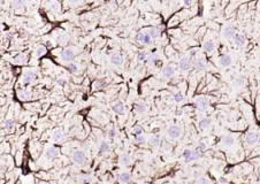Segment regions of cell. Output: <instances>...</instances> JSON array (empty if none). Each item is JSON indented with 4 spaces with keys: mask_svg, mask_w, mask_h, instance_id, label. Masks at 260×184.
Wrapping results in <instances>:
<instances>
[{
    "mask_svg": "<svg viewBox=\"0 0 260 184\" xmlns=\"http://www.w3.org/2000/svg\"><path fill=\"white\" fill-rule=\"evenodd\" d=\"M200 153L197 150H184L183 151V159L185 162H192V161H196L198 158H199Z\"/></svg>",
    "mask_w": 260,
    "mask_h": 184,
    "instance_id": "obj_1",
    "label": "cell"
},
{
    "mask_svg": "<svg viewBox=\"0 0 260 184\" xmlns=\"http://www.w3.org/2000/svg\"><path fill=\"white\" fill-rule=\"evenodd\" d=\"M72 159H73L74 162H76L77 165H83L86 161V154L82 150H76V151H74Z\"/></svg>",
    "mask_w": 260,
    "mask_h": 184,
    "instance_id": "obj_2",
    "label": "cell"
},
{
    "mask_svg": "<svg viewBox=\"0 0 260 184\" xmlns=\"http://www.w3.org/2000/svg\"><path fill=\"white\" fill-rule=\"evenodd\" d=\"M192 66H193V62H192L191 58H189V56H183V58H181L180 61H178L180 69H181V70H184V71L189 70Z\"/></svg>",
    "mask_w": 260,
    "mask_h": 184,
    "instance_id": "obj_3",
    "label": "cell"
},
{
    "mask_svg": "<svg viewBox=\"0 0 260 184\" xmlns=\"http://www.w3.org/2000/svg\"><path fill=\"white\" fill-rule=\"evenodd\" d=\"M259 141V135L256 132V131H250L246 133V136H245V143L248 144V145H256L257 143Z\"/></svg>",
    "mask_w": 260,
    "mask_h": 184,
    "instance_id": "obj_4",
    "label": "cell"
},
{
    "mask_svg": "<svg viewBox=\"0 0 260 184\" xmlns=\"http://www.w3.org/2000/svg\"><path fill=\"white\" fill-rule=\"evenodd\" d=\"M235 35H236L235 28H234L232 25H226V27L222 29V36H223V38H226V39L234 38Z\"/></svg>",
    "mask_w": 260,
    "mask_h": 184,
    "instance_id": "obj_5",
    "label": "cell"
},
{
    "mask_svg": "<svg viewBox=\"0 0 260 184\" xmlns=\"http://www.w3.org/2000/svg\"><path fill=\"white\" fill-rule=\"evenodd\" d=\"M136 40L139 42V43L143 44H150L152 40V37L148 35L147 32H138L136 35Z\"/></svg>",
    "mask_w": 260,
    "mask_h": 184,
    "instance_id": "obj_6",
    "label": "cell"
},
{
    "mask_svg": "<svg viewBox=\"0 0 260 184\" xmlns=\"http://www.w3.org/2000/svg\"><path fill=\"white\" fill-rule=\"evenodd\" d=\"M60 55H61V60H62V61H66V62H72L73 59L75 58L74 51L73 50H70V48L63 50Z\"/></svg>",
    "mask_w": 260,
    "mask_h": 184,
    "instance_id": "obj_7",
    "label": "cell"
},
{
    "mask_svg": "<svg viewBox=\"0 0 260 184\" xmlns=\"http://www.w3.org/2000/svg\"><path fill=\"white\" fill-rule=\"evenodd\" d=\"M195 102H196V106H197L200 110H206V109H207L208 100L206 97H197L196 100H195Z\"/></svg>",
    "mask_w": 260,
    "mask_h": 184,
    "instance_id": "obj_8",
    "label": "cell"
},
{
    "mask_svg": "<svg viewBox=\"0 0 260 184\" xmlns=\"http://www.w3.org/2000/svg\"><path fill=\"white\" fill-rule=\"evenodd\" d=\"M174 74H175V68L170 65L165 66V67L161 69V75H162V77H165V78H170V77H173Z\"/></svg>",
    "mask_w": 260,
    "mask_h": 184,
    "instance_id": "obj_9",
    "label": "cell"
},
{
    "mask_svg": "<svg viewBox=\"0 0 260 184\" xmlns=\"http://www.w3.org/2000/svg\"><path fill=\"white\" fill-rule=\"evenodd\" d=\"M168 136L170 138H178L181 136V128L178 126H172L168 129Z\"/></svg>",
    "mask_w": 260,
    "mask_h": 184,
    "instance_id": "obj_10",
    "label": "cell"
},
{
    "mask_svg": "<svg viewBox=\"0 0 260 184\" xmlns=\"http://www.w3.org/2000/svg\"><path fill=\"white\" fill-rule=\"evenodd\" d=\"M203 48H204V51L207 52V53L213 52V51L215 50V43H214V40H213V39L205 40V42L203 43Z\"/></svg>",
    "mask_w": 260,
    "mask_h": 184,
    "instance_id": "obj_11",
    "label": "cell"
},
{
    "mask_svg": "<svg viewBox=\"0 0 260 184\" xmlns=\"http://www.w3.org/2000/svg\"><path fill=\"white\" fill-rule=\"evenodd\" d=\"M219 61H220V65L222 66V67H229V66L232 63V58L229 54L221 55Z\"/></svg>",
    "mask_w": 260,
    "mask_h": 184,
    "instance_id": "obj_12",
    "label": "cell"
},
{
    "mask_svg": "<svg viewBox=\"0 0 260 184\" xmlns=\"http://www.w3.org/2000/svg\"><path fill=\"white\" fill-rule=\"evenodd\" d=\"M193 67L197 70H205L206 69V62H205V60L203 58H197L193 61Z\"/></svg>",
    "mask_w": 260,
    "mask_h": 184,
    "instance_id": "obj_13",
    "label": "cell"
},
{
    "mask_svg": "<svg viewBox=\"0 0 260 184\" xmlns=\"http://www.w3.org/2000/svg\"><path fill=\"white\" fill-rule=\"evenodd\" d=\"M232 39H234V43H235L236 46H244L245 43H246L245 36H243V35H240V33H236Z\"/></svg>",
    "mask_w": 260,
    "mask_h": 184,
    "instance_id": "obj_14",
    "label": "cell"
},
{
    "mask_svg": "<svg viewBox=\"0 0 260 184\" xmlns=\"http://www.w3.org/2000/svg\"><path fill=\"white\" fill-rule=\"evenodd\" d=\"M53 139L55 143H61L64 139V133L61 129H55L53 131Z\"/></svg>",
    "mask_w": 260,
    "mask_h": 184,
    "instance_id": "obj_15",
    "label": "cell"
},
{
    "mask_svg": "<svg viewBox=\"0 0 260 184\" xmlns=\"http://www.w3.org/2000/svg\"><path fill=\"white\" fill-rule=\"evenodd\" d=\"M45 155L47 157V159H55L58 155H59V152H58V150L55 149V147H53V146H51V147H49L47 150H46V152H45Z\"/></svg>",
    "mask_w": 260,
    "mask_h": 184,
    "instance_id": "obj_16",
    "label": "cell"
},
{
    "mask_svg": "<svg viewBox=\"0 0 260 184\" xmlns=\"http://www.w3.org/2000/svg\"><path fill=\"white\" fill-rule=\"evenodd\" d=\"M119 181L122 184H128L131 181V174L130 173H121L119 175Z\"/></svg>",
    "mask_w": 260,
    "mask_h": 184,
    "instance_id": "obj_17",
    "label": "cell"
},
{
    "mask_svg": "<svg viewBox=\"0 0 260 184\" xmlns=\"http://www.w3.org/2000/svg\"><path fill=\"white\" fill-rule=\"evenodd\" d=\"M111 62L115 66H120V65H122V62H123V58H122L121 54L115 53V54H113L111 56Z\"/></svg>",
    "mask_w": 260,
    "mask_h": 184,
    "instance_id": "obj_18",
    "label": "cell"
},
{
    "mask_svg": "<svg viewBox=\"0 0 260 184\" xmlns=\"http://www.w3.org/2000/svg\"><path fill=\"white\" fill-rule=\"evenodd\" d=\"M113 110H114L116 114H120V115H123L125 114V105L122 102H116L113 105Z\"/></svg>",
    "mask_w": 260,
    "mask_h": 184,
    "instance_id": "obj_19",
    "label": "cell"
},
{
    "mask_svg": "<svg viewBox=\"0 0 260 184\" xmlns=\"http://www.w3.org/2000/svg\"><path fill=\"white\" fill-rule=\"evenodd\" d=\"M107 87V82L105 79H96L93 83V87L96 90H101Z\"/></svg>",
    "mask_w": 260,
    "mask_h": 184,
    "instance_id": "obj_20",
    "label": "cell"
},
{
    "mask_svg": "<svg viewBox=\"0 0 260 184\" xmlns=\"http://www.w3.org/2000/svg\"><path fill=\"white\" fill-rule=\"evenodd\" d=\"M35 77H36V75H35L32 71H28V73H25V74L23 75L22 82H23L24 84H28V83H30V82H31Z\"/></svg>",
    "mask_w": 260,
    "mask_h": 184,
    "instance_id": "obj_21",
    "label": "cell"
},
{
    "mask_svg": "<svg viewBox=\"0 0 260 184\" xmlns=\"http://www.w3.org/2000/svg\"><path fill=\"white\" fill-rule=\"evenodd\" d=\"M222 143L226 145V146H231V145H234V143H235V138L232 137V136H223L222 137Z\"/></svg>",
    "mask_w": 260,
    "mask_h": 184,
    "instance_id": "obj_22",
    "label": "cell"
},
{
    "mask_svg": "<svg viewBox=\"0 0 260 184\" xmlns=\"http://www.w3.org/2000/svg\"><path fill=\"white\" fill-rule=\"evenodd\" d=\"M109 150H111V147H109V144H108L107 141H101V144H100V147H99V153L104 154V153H107V152H109Z\"/></svg>",
    "mask_w": 260,
    "mask_h": 184,
    "instance_id": "obj_23",
    "label": "cell"
},
{
    "mask_svg": "<svg viewBox=\"0 0 260 184\" xmlns=\"http://www.w3.org/2000/svg\"><path fill=\"white\" fill-rule=\"evenodd\" d=\"M211 126V120L209 119H203L199 121V128L200 129H206Z\"/></svg>",
    "mask_w": 260,
    "mask_h": 184,
    "instance_id": "obj_24",
    "label": "cell"
},
{
    "mask_svg": "<svg viewBox=\"0 0 260 184\" xmlns=\"http://www.w3.org/2000/svg\"><path fill=\"white\" fill-rule=\"evenodd\" d=\"M150 144L152 146H158L160 144V136L159 135H153L151 138H150Z\"/></svg>",
    "mask_w": 260,
    "mask_h": 184,
    "instance_id": "obj_25",
    "label": "cell"
},
{
    "mask_svg": "<svg viewBox=\"0 0 260 184\" xmlns=\"http://www.w3.org/2000/svg\"><path fill=\"white\" fill-rule=\"evenodd\" d=\"M143 131H144V129H143V127L142 126H136V127H134V130H133V133H134V136H141V135H143Z\"/></svg>",
    "mask_w": 260,
    "mask_h": 184,
    "instance_id": "obj_26",
    "label": "cell"
},
{
    "mask_svg": "<svg viewBox=\"0 0 260 184\" xmlns=\"http://www.w3.org/2000/svg\"><path fill=\"white\" fill-rule=\"evenodd\" d=\"M147 33L152 37V38H156V37H158L159 36V33H160V31H159V29L158 28H150L148 29V31H147Z\"/></svg>",
    "mask_w": 260,
    "mask_h": 184,
    "instance_id": "obj_27",
    "label": "cell"
},
{
    "mask_svg": "<svg viewBox=\"0 0 260 184\" xmlns=\"http://www.w3.org/2000/svg\"><path fill=\"white\" fill-rule=\"evenodd\" d=\"M135 109L137 110V113H139V114H144L146 112V106L144 104H137L135 106Z\"/></svg>",
    "mask_w": 260,
    "mask_h": 184,
    "instance_id": "obj_28",
    "label": "cell"
},
{
    "mask_svg": "<svg viewBox=\"0 0 260 184\" xmlns=\"http://www.w3.org/2000/svg\"><path fill=\"white\" fill-rule=\"evenodd\" d=\"M130 162H131V160H130V157H129V155L123 154V155L121 157V163H122L123 166H129Z\"/></svg>",
    "mask_w": 260,
    "mask_h": 184,
    "instance_id": "obj_29",
    "label": "cell"
},
{
    "mask_svg": "<svg viewBox=\"0 0 260 184\" xmlns=\"http://www.w3.org/2000/svg\"><path fill=\"white\" fill-rule=\"evenodd\" d=\"M234 83H235V85H237V87H242V85L245 83V79H244V77H243V76H238V77H236V78H235Z\"/></svg>",
    "mask_w": 260,
    "mask_h": 184,
    "instance_id": "obj_30",
    "label": "cell"
},
{
    "mask_svg": "<svg viewBox=\"0 0 260 184\" xmlns=\"http://www.w3.org/2000/svg\"><path fill=\"white\" fill-rule=\"evenodd\" d=\"M4 127H5V129L11 130L12 128L14 127V120H11V119L6 120L5 123H4Z\"/></svg>",
    "mask_w": 260,
    "mask_h": 184,
    "instance_id": "obj_31",
    "label": "cell"
},
{
    "mask_svg": "<svg viewBox=\"0 0 260 184\" xmlns=\"http://www.w3.org/2000/svg\"><path fill=\"white\" fill-rule=\"evenodd\" d=\"M174 99H175L176 102H182V101L184 100V96H183L182 92H176V93L174 95Z\"/></svg>",
    "mask_w": 260,
    "mask_h": 184,
    "instance_id": "obj_32",
    "label": "cell"
},
{
    "mask_svg": "<svg viewBox=\"0 0 260 184\" xmlns=\"http://www.w3.org/2000/svg\"><path fill=\"white\" fill-rule=\"evenodd\" d=\"M146 141L145 137L143 136V135H141V136H136L135 137V143L136 144H144Z\"/></svg>",
    "mask_w": 260,
    "mask_h": 184,
    "instance_id": "obj_33",
    "label": "cell"
},
{
    "mask_svg": "<svg viewBox=\"0 0 260 184\" xmlns=\"http://www.w3.org/2000/svg\"><path fill=\"white\" fill-rule=\"evenodd\" d=\"M205 150H206V144H205V143H203V141H200V143L198 144V146H197V151L199 152V153H203Z\"/></svg>",
    "mask_w": 260,
    "mask_h": 184,
    "instance_id": "obj_34",
    "label": "cell"
},
{
    "mask_svg": "<svg viewBox=\"0 0 260 184\" xmlns=\"http://www.w3.org/2000/svg\"><path fill=\"white\" fill-rule=\"evenodd\" d=\"M68 70L70 71V73H76L77 71V66L73 63V62H70L69 65H68Z\"/></svg>",
    "mask_w": 260,
    "mask_h": 184,
    "instance_id": "obj_35",
    "label": "cell"
},
{
    "mask_svg": "<svg viewBox=\"0 0 260 184\" xmlns=\"http://www.w3.org/2000/svg\"><path fill=\"white\" fill-rule=\"evenodd\" d=\"M197 184H211V181L206 177H200L197 181Z\"/></svg>",
    "mask_w": 260,
    "mask_h": 184,
    "instance_id": "obj_36",
    "label": "cell"
},
{
    "mask_svg": "<svg viewBox=\"0 0 260 184\" xmlns=\"http://www.w3.org/2000/svg\"><path fill=\"white\" fill-rule=\"evenodd\" d=\"M148 60H150V61H153V62H156V61L159 60V55L156 54V53L151 54L150 56H148Z\"/></svg>",
    "mask_w": 260,
    "mask_h": 184,
    "instance_id": "obj_37",
    "label": "cell"
},
{
    "mask_svg": "<svg viewBox=\"0 0 260 184\" xmlns=\"http://www.w3.org/2000/svg\"><path fill=\"white\" fill-rule=\"evenodd\" d=\"M146 56H147V54H146L145 52H141V53L138 54V56H137V59H138L139 61H144L146 59Z\"/></svg>",
    "mask_w": 260,
    "mask_h": 184,
    "instance_id": "obj_38",
    "label": "cell"
},
{
    "mask_svg": "<svg viewBox=\"0 0 260 184\" xmlns=\"http://www.w3.org/2000/svg\"><path fill=\"white\" fill-rule=\"evenodd\" d=\"M45 52H46L45 47H44V46H41V47L37 50V55H38V56H41V55L45 54Z\"/></svg>",
    "mask_w": 260,
    "mask_h": 184,
    "instance_id": "obj_39",
    "label": "cell"
},
{
    "mask_svg": "<svg viewBox=\"0 0 260 184\" xmlns=\"http://www.w3.org/2000/svg\"><path fill=\"white\" fill-rule=\"evenodd\" d=\"M183 4H184V6L190 7V6L193 5V0H183Z\"/></svg>",
    "mask_w": 260,
    "mask_h": 184,
    "instance_id": "obj_40",
    "label": "cell"
},
{
    "mask_svg": "<svg viewBox=\"0 0 260 184\" xmlns=\"http://www.w3.org/2000/svg\"><path fill=\"white\" fill-rule=\"evenodd\" d=\"M107 135H108V137H109V138H114L115 135H116V132H115L114 129H111L109 131H108V133H107Z\"/></svg>",
    "mask_w": 260,
    "mask_h": 184,
    "instance_id": "obj_41",
    "label": "cell"
},
{
    "mask_svg": "<svg viewBox=\"0 0 260 184\" xmlns=\"http://www.w3.org/2000/svg\"><path fill=\"white\" fill-rule=\"evenodd\" d=\"M220 182H221V183H227V178H225V177H220Z\"/></svg>",
    "mask_w": 260,
    "mask_h": 184,
    "instance_id": "obj_42",
    "label": "cell"
},
{
    "mask_svg": "<svg viewBox=\"0 0 260 184\" xmlns=\"http://www.w3.org/2000/svg\"><path fill=\"white\" fill-rule=\"evenodd\" d=\"M196 53H197V50H191V51H190V55H191V56H193Z\"/></svg>",
    "mask_w": 260,
    "mask_h": 184,
    "instance_id": "obj_43",
    "label": "cell"
},
{
    "mask_svg": "<svg viewBox=\"0 0 260 184\" xmlns=\"http://www.w3.org/2000/svg\"><path fill=\"white\" fill-rule=\"evenodd\" d=\"M23 60H25V55H23V54H22V56L20 59H16V61H23Z\"/></svg>",
    "mask_w": 260,
    "mask_h": 184,
    "instance_id": "obj_44",
    "label": "cell"
},
{
    "mask_svg": "<svg viewBox=\"0 0 260 184\" xmlns=\"http://www.w3.org/2000/svg\"><path fill=\"white\" fill-rule=\"evenodd\" d=\"M69 1H70V2H73V4H75V2H78L80 0H69Z\"/></svg>",
    "mask_w": 260,
    "mask_h": 184,
    "instance_id": "obj_45",
    "label": "cell"
}]
</instances>
